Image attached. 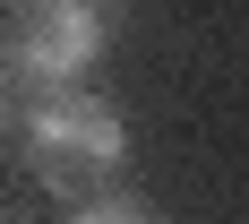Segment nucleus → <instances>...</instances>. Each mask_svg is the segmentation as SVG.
<instances>
[{
    "label": "nucleus",
    "instance_id": "1",
    "mask_svg": "<svg viewBox=\"0 0 249 224\" xmlns=\"http://www.w3.org/2000/svg\"><path fill=\"white\" fill-rule=\"evenodd\" d=\"M26 164H35V181L60 190V199H95V190H112L121 164H129V121L103 95H86V86H52V95L26 112Z\"/></svg>",
    "mask_w": 249,
    "mask_h": 224
},
{
    "label": "nucleus",
    "instance_id": "2",
    "mask_svg": "<svg viewBox=\"0 0 249 224\" xmlns=\"http://www.w3.org/2000/svg\"><path fill=\"white\" fill-rule=\"evenodd\" d=\"M103 52L95 0H0V69L18 86H77Z\"/></svg>",
    "mask_w": 249,
    "mask_h": 224
},
{
    "label": "nucleus",
    "instance_id": "3",
    "mask_svg": "<svg viewBox=\"0 0 249 224\" xmlns=\"http://www.w3.org/2000/svg\"><path fill=\"white\" fill-rule=\"evenodd\" d=\"M77 224H163V207H146L138 190H95L77 199Z\"/></svg>",
    "mask_w": 249,
    "mask_h": 224
},
{
    "label": "nucleus",
    "instance_id": "4",
    "mask_svg": "<svg viewBox=\"0 0 249 224\" xmlns=\"http://www.w3.org/2000/svg\"><path fill=\"white\" fill-rule=\"evenodd\" d=\"M0 121H9V103H0Z\"/></svg>",
    "mask_w": 249,
    "mask_h": 224
},
{
    "label": "nucleus",
    "instance_id": "5",
    "mask_svg": "<svg viewBox=\"0 0 249 224\" xmlns=\"http://www.w3.org/2000/svg\"><path fill=\"white\" fill-rule=\"evenodd\" d=\"M0 224H9V216H0Z\"/></svg>",
    "mask_w": 249,
    "mask_h": 224
}]
</instances>
